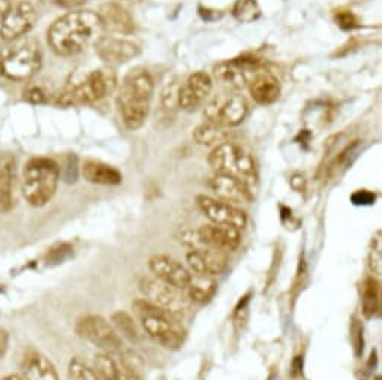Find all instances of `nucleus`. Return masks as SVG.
<instances>
[{"label":"nucleus","mask_w":382,"mask_h":380,"mask_svg":"<svg viewBox=\"0 0 382 380\" xmlns=\"http://www.w3.org/2000/svg\"><path fill=\"white\" fill-rule=\"evenodd\" d=\"M336 23L344 30H352L355 27H359V21H357L355 15L351 12H339L336 15Z\"/></svg>","instance_id":"34"},{"label":"nucleus","mask_w":382,"mask_h":380,"mask_svg":"<svg viewBox=\"0 0 382 380\" xmlns=\"http://www.w3.org/2000/svg\"><path fill=\"white\" fill-rule=\"evenodd\" d=\"M104 30L113 35H131L135 30V21L124 8L115 2L105 3L98 12Z\"/></svg>","instance_id":"20"},{"label":"nucleus","mask_w":382,"mask_h":380,"mask_svg":"<svg viewBox=\"0 0 382 380\" xmlns=\"http://www.w3.org/2000/svg\"><path fill=\"white\" fill-rule=\"evenodd\" d=\"M36 11L32 3L21 2L16 6L11 8L6 20L0 26V35L5 40H15L35 26Z\"/></svg>","instance_id":"18"},{"label":"nucleus","mask_w":382,"mask_h":380,"mask_svg":"<svg viewBox=\"0 0 382 380\" xmlns=\"http://www.w3.org/2000/svg\"><path fill=\"white\" fill-rule=\"evenodd\" d=\"M95 47L98 56L101 57L105 63L111 66L126 63L139 54V48L137 44L114 35L99 36L96 39Z\"/></svg>","instance_id":"15"},{"label":"nucleus","mask_w":382,"mask_h":380,"mask_svg":"<svg viewBox=\"0 0 382 380\" xmlns=\"http://www.w3.org/2000/svg\"><path fill=\"white\" fill-rule=\"evenodd\" d=\"M15 159L11 154H0V213H8L14 206Z\"/></svg>","instance_id":"22"},{"label":"nucleus","mask_w":382,"mask_h":380,"mask_svg":"<svg viewBox=\"0 0 382 380\" xmlns=\"http://www.w3.org/2000/svg\"><path fill=\"white\" fill-rule=\"evenodd\" d=\"M209 163L216 174L236 178L252 192L258 183V171L254 158L234 143L227 141L216 145L209 154Z\"/></svg>","instance_id":"6"},{"label":"nucleus","mask_w":382,"mask_h":380,"mask_svg":"<svg viewBox=\"0 0 382 380\" xmlns=\"http://www.w3.org/2000/svg\"><path fill=\"white\" fill-rule=\"evenodd\" d=\"M24 99L30 104H45L48 101V95L43 87L30 86L26 92H24Z\"/></svg>","instance_id":"33"},{"label":"nucleus","mask_w":382,"mask_h":380,"mask_svg":"<svg viewBox=\"0 0 382 380\" xmlns=\"http://www.w3.org/2000/svg\"><path fill=\"white\" fill-rule=\"evenodd\" d=\"M54 3L65 10H74V8H78L82 3H86V0H54Z\"/></svg>","instance_id":"36"},{"label":"nucleus","mask_w":382,"mask_h":380,"mask_svg":"<svg viewBox=\"0 0 382 380\" xmlns=\"http://www.w3.org/2000/svg\"><path fill=\"white\" fill-rule=\"evenodd\" d=\"M11 0H0V26H2L3 21L6 20L8 14L11 11Z\"/></svg>","instance_id":"38"},{"label":"nucleus","mask_w":382,"mask_h":380,"mask_svg":"<svg viewBox=\"0 0 382 380\" xmlns=\"http://www.w3.org/2000/svg\"><path fill=\"white\" fill-rule=\"evenodd\" d=\"M135 316L146 334L168 351H177L185 343L186 331L181 326L177 316L172 313L156 307L146 300H137L132 304Z\"/></svg>","instance_id":"3"},{"label":"nucleus","mask_w":382,"mask_h":380,"mask_svg":"<svg viewBox=\"0 0 382 380\" xmlns=\"http://www.w3.org/2000/svg\"><path fill=\"white\" fill-rule=\"evenodd\" d=\"M196 204L204 216L212 223H216V225H228L240 230L246 226V213L242 209H238L237 205L204 195L196 198Z\"/></svg>","instance_id":"12"},{"label":"nucleus","mask_w":382,"mask_h":380,"mask_svg":"<svg viewBox=\"0 0 382 380\" xmlns=\"http://www.w3.org/2000/svg\"><path fill=\"white\" fill-rule=\"evenodd\" d=\"M379 283L375 277H368L361 287V307L366 318H375L379 311Z\"/></svg>","instance_id":"28"},{"label":"nucleus","mask_w":382,"mask_h":380,"mask_svg":"<svg viewBox=\"0 0 382 380\" xmlns=\"http://www.w3.org/2000/svg\"><path fill=\"white\" fill-rule=\"evenodd\" d=\"M148 268H150L155 278L170 286L181 289V291H185L190 278H192V272L168 254L152 256L150 261H148Z\"/></svg>","instance_id":"14"},{"label":"nucleus","mask_w":382,"mask_h":380,"mask_svg":"<svg viewBox=\"0 0 382 380\" xmlns=\"http://www.w3.org/2000/svg\"><path fill=\"white\" fill-rule=\"evenodd\" d=\"M192 136L199 145H205V147L213 145V147H216V145L228 141L229 130L227 128L214 125V123H212V121H205L194 130Z\"/></svg>","instance_id":"27"},{"label":"nucleus","mask_w":382,"mask_h":380,"mask_svg":"<svg viewBox=\"0 0 382 380\" xmlns=\"http://www.w3.org/2000/svg\"><path fill=\"white\" fill-rule=\"evenodd\" d=\"M71 250L72 249L69 244H60V246H57L56 249H52V252L48 253V259L53 262H62L66 256H69Z\"/></svg>","instance_id":"35"},{"label":"nucleus","mask_w":382,"mask_h":380,"mask_svg":"<svg viewBox=\"0 0 382 380\" xmlns=\"http://www.w3.org/2000/svg\"><path fill=\"white\" fill-rule=\"evenodd\" d=\"M2 380H24V379H23V376H20V375H10V376L3 377Z\"/></svg>","instance_id":"39"},{"label":"nucleus","mask_w":382,"mask_h":380,"mask_svg":"<svg viewBox=\"0 0 382 380\" xmlns=\"http://www.w3.org/2000/svg\"><path fill=\"white\" fill-rule=\"evenodd\" d=\"M249 105L242 95L221 93L207 104L204 115L207 121L222 128H234L242 123L247 115Z\"/></svg>","instance_id":"8"},{"label":"nucleus","mask_w":382,"mask_h":380,"mask_svg":"<svg viewBox=\"0 0 382 380\" xmlns=\"http://www.w3.org/2000/svg\"><path fill=\"white\" fill-rule=\"evenodd\" d=\"M247 87L254 101L260 105H270L276 102L280 95V84L278 78L265 71H261Z\"/></svg>","instance_id":"24"},{"label":"nucleus","mask_w":382,"mask_h":380,"mask_svg":"<svg viewBox=\"0 0 382 380\" xmlns=\"http://www.w3.org/2000/svg\"><path fill=\"white\" fill-rule=\"evenodd\" d=\"M21 370L24 380H60L53 362L35 351L24 357Z\"/></svg>","instance_id":"23"},{"label":"nucleus","mask_w":382,"mask_h":380,"mask_svg":"<svg viewBox=\"0 0 382 380\" xmlns=\"http://www.w3.org/2000/svg\"><path fill=\"white\" fill-rule=\"evenodd\" d=\"M368 265L372 276L379 277L382 272V241L381 233H377L375 238L372 239V247L368 254Z\"/></svg>","instance_id":"31"},{"label":"nucleus","mask_w":382,"mask_h":380,"mask_svg":"<svg viewBox=\"0 0 382 380\" xmlns=\"http://www.w3.org/2000/svg\"><path fill=\"white\" fill-rule=\"evenodd\" d=\"M186 261L190 271L195 276L214 277L222 274L228 267V259L225 252L203 247V249H194L186 254Z\"/></svg>","instance_id":"16"},{"label":"nucleus","mask_w":382,"mask_h":380,"mask_svg":"<svg viewBox=\"0 0 382 380\" xmlns=\"http://www.w3.org/2000/svg\"><path fill=\"white\" fill-rule=\"evenodd\" d=\"M114 87V73L104 69H93L87 73L72 77L66 82L62 92L57 95L56 102L60 106L92 104L110 95Z\"/></svg>","instance_id":"4"},{"label":"nucleus","mask_w":382,"mask_h":380,"mask_svg":"<svg viewBox=\"0 0 382 380\" xmlns=\"http://www.w3.org/2000/svg\"><path fill=\"white\" fill-rule=\"evenodd\" d=\"M95 370L101 380H139L135 370L128 362L117 359L110 352L96 355Z\"/></svg>","instance_id":"21"},{"label":"nucleus","mask_w":382,"mask_h":380,"mask_svg":"<svg viewBox=\"0 0 382 380\" xmlns=\"http://www.w3.org/2000/svg\"><path fill=\"white\" fill-rule=\"evenodd\" d=\"M82 176L90 183L102 186H117L123 180L119 169L99 161H86L82 165Z\"/></svg>","instance_id":"25"},{"label":"nucleus","mask_w":382,"mask_h":380,"mask_svg":"<svg viewBox=\"0 0 382 380\" xmlns=\"http://www.w3.org/2000/svg\"><path fill=\"white\" fill-rule=\"evenodd\" d=\"M232 15L240 23H254L261 16V8L256 0H237L232 8Z\"/></svg>","instance_id":"29"},{"label":"nucleus","mask_w":382,"mask_h":380,"mask_svg":"<svg viewBox=\"0 0 382 380\" xmlns=\"http://www.w3.org/2000/svg\"><path fill=\"white\" fill-rule=\"evenodd\" d=\"M41 63H43V53L36 40L20 39L3 51L0 69L8 78L23 81L35 75Z\"/></svg>","instance_id":"7"},{"label":"nucleus","mask_w":382,"mask_h":380,"mask_svg":"<svg viewBox=\"0 0 382 380\" xmlns=\"http://www.w3.org/2000/svg\"><path fill=\"white\" fill-rule=\"evenodd\" d=\"M213 82L209 73L195 72L179 90V106L185 111H195L209 97Z\"/></svg>","instance_id":"17"},{"label":"nucleus","mask_w":382,"mask_h":380,"mask_svg":"<svg viewBox=\"0 0 382 380\" xmlns=\"http://www.w3.org/2000/svg\"><path fill=\"white\" fill-rule=\"evenodd\" d=\"M209 187L216 195V200L225 201L232 205L249 202L254 198V192L251 189L240 183L238 180L223 174L213 176L209 181Z\"/></svg>","instance_id":"19"},{"label":"nucleus","mask_w":382,"mask_h":380,"mask_svg":"<svg viewBox=\"0 0 382 380\" xmlns=\"http://www.w3.org/2000/svg\"><path fill=\"white\" fill-rule=\"evenodd\" d=\"M113 322H114V325H115V328H117V331L120 334H123L124 337L129 338V340H132V342L135 340V338H137V328H135L134 320H132V318L128 315V313H123V311L114 313Z\"/></svg>","instance_id":"32"},{"label":"nucleus","mask_w":382,"mask_h":380,"mask_svg":"<svg viewBox=\"0 0 382 380\" xmlns=\"http://www.w3.org/2000/svg\"><path fill=\"white\" fill-rule=\"evenodd\" d=\"M261 72V63L251 56L236 57L214 68V77L232 88H243Z\"/></svg>","instance_id":"11"},{"label":"nucleus","mask_w":382,"mask_h":380,"mask_svg":"<svg viewBox=\"0 0 382 380\" xmlns=\"http://www.w3.org/2000/svg\"><path fill=\"white\" fill-rule=\"evenodd\" d=\"M60 168L48 158L30 159L23 171V196L33 206H44L54 196L59 185Z\"/></svg>","instance_id":"5"},{"label":"nucleus","mask_w":382,"mask_h":380,"mask_svg":"<svg viewBox=\"0 0 382 380\" xmlns=\"http://www.w3.org/2000/svg\"><path fill=\"white\" fill-rule=\"evenodd\" d=\"M139 289L146 296V301L172 313L174 316H179L180 313H183L188 309L189 300L181 289L170 286L155 277H144L141 280Z\"/></svg>","instance_id":"10"},{"label":"nucleus","mask_w":382,"mask_h":380,"mask_svg":"<svg viewBox=\"0 0 382 380\" xmlns=\"http://www.w3.org/2000/svg\"><path fill=\"white\" fill-rule=\"evenodd\" d=\"M68 380H101L96 370L89 367L85 361L74 358L68 367Z\"/></svg>","instance_id":"30"},{"label":"nucleus","mask_w":382,"mask_h":380,"mask_svg":"<svg viewBox=\"0 0 382 380\" xmlns=\"http://www.w3.org/2000/svg\"><path fill=\"white\" fill-rule=\"evenodd\" d=\"M8 344H10V334L5 329L0 328V358H3L8 351Z\"/></svg>","instance_id":"37"},{"label":"nucleus","mask_w":382,"mask_h":380,"mask_svg":"<svg viewBox=\"0 0 382 380\" xmlns=\"http://www.w3.org/2000/svg\"><path fill=\"white\" fill-rule=\"evenodd\" d=\"M216 289H218V283L214 282L213 277L192 274V278H190V282L185 291L189 301L204 304V302H209L213 298L216 294Z\"/></svg>","instance_id":"26"},{"label":"nucleus","mask_w":382,"mask_h":380,"mask_svg":"<svg viewBox=\"0 0 382 380\" xmlns=\"http://www.w3.org/2000/svg\"><path fill=\"white\" fill-rule=\"evenodd\" d=\"M196 238L199 244L222 252H234L242 243L240 229L228 225H216V223L203 225L196 230Z\"/></svg>","instance_id":"13"},{"label":"nucleus","mask_w":382,"mask_h":380,"mask_svg":"<svg viewBox=\"0 0 382 380\" xmlns=\"http://www.w3.org/2000/svg\"><path fill=\"white\" fill-rule=\"evenodd\" d=\"M76 331L85 340L95 344L104 352H119L122 349V338L113 325L99 315H87L78 319Z\"/></svg>","instance_id":"9"},{"label":"nucleus","mask_w":382,"mask_h":380,"mask_svg":"<svg viewBox=\"0 0 382 380\" xmlns=\"http://www.w3.org/2000/svg\"><path fill=\"white\" fill-rule=\"evenodd\" d=\"M102 26L93 11H71L48 29V44L57 54L76 56L99 38Z\"/></svg>","instance_id":"1"},{"label":"nucleus","mask_w":382,"mask_h":380,"mask_svg":"<svg viewBox=\"0 0 382 380\" xmlns=\"http://www.w3.org/2000/svg\"><path fill=\"white\" fill-rule=\"evenodd\" d=\"M155 81L144 68L131 69L123 78L117 96L122 120L129 130H138L144 125L153 97Z\"/></svg>","instance_id":"2"}]
</instances>
